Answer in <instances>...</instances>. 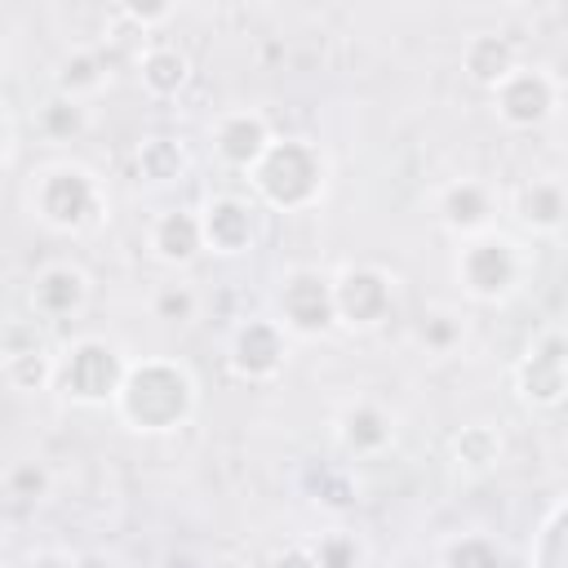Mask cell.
<instances>
[{
    "label": "cell",
    "instance_id": "6da1fadb",
    "mask_svg": "<svg viewBox=\"0 0 568 568\" xmlns=\"http://www.w3.org/2000/svg\"><path fill=\"white\" fill-rule=\"evenodd\" d=\"M120 413L138 426V430H169L191 413V382L182 368L173 364H138L124 373L120 382Z\"/></svg>",
    "mask_w": 568,
    "mask_h": 568
},
{
    "label": "cell",
    "instance_id": "7a4b0ae2",
    "mask_svg": "<svg viewBox=\"0 0 568 568\" xmlns=\"http://www.w3.org/2000/svg\"><path fill=\"white\" fill-rule=\"evenodd\" d=\"M253 182L271 204L302 209L320 195L324 164H320L315 146H306V142H271L262 151V160L253 164Z\"/></svg>",
    "mask_w": 568,
    "mask_h": 568
},
{
    "label": "cell",
    "instance_id": "3957f363",
    "mask_svg": "<svg viewBox=\"0 0 568 568\" xmlns=\"http://www.w3.org/2000/svg\"><path fill=\"white\" fill-rule=\"evenodd\" d=\"M58 377H62V390H67L71 399L102 404L106 395L120 390L124 364H120V355H115L106 342H80V346L67 355V364H62Z\"/></svg>",
    "mask_w": 568,
    "mask_h": 568
},
{
    "label": "cell",
    "instance_id": "277c9868",
    "mask_svg": "<svg viewBox=\"0 0 568 568\" xmlns=\"http://www.w3.org/2000/svg\"><path fill=\"white\" fill-rule=\"evenodd\" d=\"M280 306H284L288 328H297V333H324L337 320L333 284L320 271H293L284 280V288H280Z\"/></svg>",
    "mask_w": 568,
    "mask_h": 568
},
{
    "label": "cell",
    "instance_id": "5b68a950",
    "mask_svg": "<svg viewBox=\"0 0 568 568\" xmlns=\"http://www.w3.org/2000/svg\"><path fill=\"white\" fill-rule=\"evenodd\" d=\"M515 244L501 235H484L462 253V280L475 297H501L515 284Z\"/></svg>",
    "mask_w": 568,
    "mask_h": 568
},
{
    "label": "cell",
    "instance_id": "8992f818",
    "mask_svg": "<svg viewBox=\"0 0 568 568\" xmlns=\"http://www.w3.org/2000/svg\"><path fill=\"white\" fill-rule=\"evenodd\" d=\"M333 311L346 320V324H377L386 320L390 311V284L382 271H368V266H351L337 284H333Z\"/></svg>",
    "mask_w": 568,
    "mask_h": 568
},
{
    "label": "cell",
    "instance_id": "52a82bcc",
    "mask_svg": "<svg viewBox=\"0 0 568 568\" xmlns=\"http://www.w3.org/2000/svg\"><path fill=\"white\" fill-rule=\"evenodd\" d=\"M497 111L506 124L515 129H532L541 124L550 111H555V84L541 75V71H510L501 84H497Z\"/></svg>",
    "mask_w": 568,
    "mask_h": 568
},
{
    "label": "cell",
    "instance_id": "ba28073f",
    "mask_svg": "<svg viewBox=\"0 0 568 568\" xmlns=\"http://www.w3.org/2000/svg\"><path fill=\"white\" fill-rule=\"evenodd\" d=\"M98 209V191L93 182L80 173V169H58L44 178L40 186V213L53 222V226H84Z\"/></svg>",
    "mask_w": 568,
    "mask_h": 568
},
{
    "label": "cell",
    "instance_id": "9c48e42d",
    "mask_svg": "<svg viewBox=\"0 0 568 568\" xmlns=\"http://www.w3.org/2000/svg\"><path fill=\"white\" fill-rule=\"evenodd\" d=\"M564 382H568V373H564V337L546 333L541 346H532L528 359L519 364V386H524V395L532 404H550L555 408L564 399Z\"/></svg>",
    "mask_w": 568,
    "mask_h": 568
},
{
    "label": "cell",
    "instance_id": "30bf717a",
    "mask_svg": "<svg viewBox=\"0 0 568 568\" xmlns=\"http://www.w3.org/2000/svg\"><path fill=\"white\" fill-rule=\"evenodd\" d=\"M280 359H284V342H280V328L266 320H248L231 342V364L244 377H271Z\"/></svg>",
    "mask_w": 568,
    "mask_h": 568
},
{
    "label": "cell",
    "instance_id": "8fae6325",
    "mask_svg": "<svg viewBox=\"0 0 568 568\" xmlns=\"http://www.w3.org/2000/svg\"><path fill=\"white\" fill-rule=\"evenodd\" d=\"M200 231H204V240H209L213 248L240 253V248H248V240H253V213H248L244 200L222 195V200H213V204L204 209Z\"/></svg>",
    "mask_w": 568,
    "mask_h": 568
},
{
    "label": "cell",
    "instance_id": "7c38bea8",
    "mask_svg": "<svg viewBox=\"0 0 568 568\" xmlns=\"http://www.w3.org/2000/svg\"><path fill=\"white\" fill-rule=\"evenodd\" d=\"M266 146H271V138H266L262 115L240 111V115H226V120L217 124V151H222V160L235 164V169H253Z\"/></svg>",
    "mask_w": 568,
    "mask_h": 568
},
{
    "label": "cell",
    "instance_id": "4fadbf2b",
    "mask_svg": "<svg viewBox=\"0 0 568 568\" xmlns=\"http://www.w3.org/2000/svg\"><path fill=\"white\" fill-rule=\"evenodd\" d=\"M466 71H470V80L497 89V84L515 71V49H510V40H501V36H475V40L466 44Z\"/></svg>",
    "mask_w": 568,
    "mask_h": 568
},
{
    "label": "cell",
    "instance_id": "5bb4252c",
    "mask_svg": "<svg viewBox=\"0 0 568 568\" xmlns=\"http://www.w3.org/2000/svg\"><path fill=\"white\" fill-rule=\"evenodd\" d=\"M80 302H84V280H80V271H71V266H49V271L36 280V311H44V315H71Z\"/></svg>",
    "mask_w": 568,
    "mask_h": 568
},
{
    "label": "cell",
    "instance_id": "9a60e30c",
    "mask_svg": "<svg viewBox=\"0 0 568 568\" xmlns=\"http://www.w3.org/2000/svg\"><path fill=\"white\" fill-rule=\"evenodd\" d=\"M155 248H160V257H169V262H191V257L204 248L200 217H191V213H164V217L155 222Z\"/></svg>",
    "mask_w": 568,
    "mask_h": 568
},
{
    "label": "cell",
    "instance_id": "2e32d148",
    "mask_svg": "<svg viewBox=\"0 0 568 568\" xmlns=\"http://www.w3.org/2000/svg\"><path fill=\"white\" fill-rule=\"evenodd\" d=\"M493 204H488V191L479 182H457L444 191V222L457 226V231H479L488 222Z\"/></svg>",
    "mask_w": 568,
    "mask_h": 568
},
{
    "label": "cell",
    "instance_id": "e0dca14e",
    "mask_svg": "<svg viewBox=\"0 0 568 568\" xmlns=\"http://www.w3.org/2000/svg\"><path fill=\"white\" fill-rule=\"evenodd\" d=\"M342 439H346V448H355V453H377V448L390 439V422H386L382 408L355 404V408L346 413V422H342Z\"/></svg>",
    "mask_w": 568,
    "mask_h": 568
},
{
    "label": "cell",
    "instance_id": "ac0fdd59",
    "mask_svg": "<svg viewBox=\"0 0 568 568\" xmlns=\"http://www.w3.org/2000/svg\"><path fill=\"white\" fill-rule=\"evenodd\" d=\"M519 217L528 226H537V231H559V222H564V191H559V182H532V186H524Z\"/></svg>",
    "mask_w": 568,
    "mask_h": 568
},
{
    "label": "cell",
    "instance_id": "d6986e66",
    "mask_svg": "<svg viewBox=\"0 0 568 568\" xmlns=\"http://www.w3.org/2000/svg\"><path fill=\"white\" fill-rule=\"evenodd\" d=\"M186 58L178 53V49H151L146 58H142V84L151 89V93H160V98H169V93H178L182 84H186Z\"/></svg>",
    "mask_w": 568,
    "mask_h": 568
},
{
    "label": "cell",
    "instance_id": "ffe728a7",
    "mask_svg": "<svg viewBox=\"0 0 568 568\" xmlns=\"http://www.w3.org/2000/svg\"><path fill=\"white\" fill-rule=\"evenodd\" d=\"M457 462H466L470 470H484V466H493L497 462V453H501V439L488 430V426H466L462 435H457Z\"/></svg>",
    "mask_w": 568,
    "mask_h": 568
},
{
    "label": "cell",
    "instance_id": "44dd1931",
    "mask_svg": "<svg viewBox=\"0 0 568 568\" xmlns=\"http://www.w3.org/2000/svg\"><path fill=\"white\" fill-rule=\"evenodd\" d=\"M58 84H62V98L75 102L84 89H98V84H102V62H98L93 53H75V58H67Z\"/></svg>",
    "mask_w": 568,
    "mask_h": 568
},
{
    "label": "cell",
    "instance_id": "7402d4cb",
    "mask_svg": "<svg viewBox=\"0 0 568 568\" xmlns=\"http://www.w3.org/2000/svg\"><path fill=\"white\" fill-rule=\"evenodd\" d=\"M444 564L448 568H501V555L488 537H462V541L448 546Z\"/></svg>",
    "mask_w": 568,
    "mask_h": 568
},
{
    "label": "cell",
    "instance_id": "603a6c76",
    "mask_svg": "<svg viewBox=\"0 0 568 568\" xmlns=\"http://www.w3.org/2000/svg\"><path fill=\"white\" fill-rule=\"evenodd\" d=\"M142 173L146 178H155V182H164V178H178L182 173V151H178V142H169V138H155V142H146L142 146Z\"/></svg>",
    "mask_w": 568,
    "mask_h": 568
},
{
    "label": "cell",
    "instance_id": "cb8c5ba5",
    "mask_svg": "<svg viewBox=\"0 0 568 568\" xmlns=\"http://www.w3.org/2000/svg\"><path fill=\"white\" fill-rule=\"evenodd\" d=\"M9 377H13V386H22V390H40V386L53 377V368H49V359H44L40 346H27V351H13Z\"/></svg>",
    "mask_w": 568,
    "mask_h": 568
},
{
    "label": "cell",
    "instance_id": "d4e9b609",
    "mask_svg": "<svg viewBox=\"0 0 568 568\" xmlns=\"http://www.w3.org/2000/svg\"><path fill=\"white\" fill-rule=\"evenodd\" d=\"M311 559H315V568H355L359 564V546L346 532H328V537H320Z\"/></svg>",
    "mask_w": 568,
    "mask_h": 568
},
{
    "label": "cell",
    "instance_id": "484cf974",
    "mask_svg": "<svg viewBox=\"0 0 568 568\" xmlns=\"http://www.w3.org/2000/svg\"><path fill=\"white\" fill-rule=\"evenodd\" d=\"M40 124H44L49 138H75V133L84 129V115H80V106H75L71 98H53V102L44 106Z\"/></svg>",
    "mask_w": 568,
    "mask_h": 568
},
{
    "label": "cell",
    "instance_id": "4316f807",
    "mask_svg": "<svg viewBox=\"0 0 568 568\" xmlns=\"http://www.w3.org/2000/svg\"><path fill=\"white\" fill-rule=\"evenodd\" d=\"M155 315H160V320H169V324L191 320V315H195V297H191V288H182V284L160 288V293H155Z\"/></svg>",
    "mask_w": 568,
    "mask_h": 568
},
{
    "label": "cell",
    "instance_id": "83f0119b",
    "mask_svg": "<svg viewBox=\"0 0 568 568\" xmlns=\"http://www.w3.org/2000/svg\"><path fill=\"white\" fill-rule=\"evenodd\" d=\"M541 568H564V506L550 510V524L541 532Z\"/></svg>",
    "mask_w": 568,
    "mask_h": 568
},
{
    "label": "cell",
    "instance_id": "f1b7e54d",
    "mask_svg": "<svg viewBox=\"0 0 568 568\" xmlns=\"http://www.w3.org/2000/svg\"><path fill=\"white\" fill-rule=\"evenodd\" d=\"M44 470L36 466V462H27V466H18L13 475H9V488H13V497H40L44 493Z\"/></svg>",
    "mask_w": 568,
    "mask_h": 568
},
{
    "label": "cell",
    "instance_id": "f546056e",
    "mask_svg": "<svg viewBox=\"0 0 568 568\" xmlns=\"http://www.w3.org/2000/svg\"><path fill=\"white\" fill-rule=\"evenodd\" d=\"M426 337H430L435 346H448V342H453V324H448V315H430V324H426Z\"/></svg>",
    "mask_w": 568,
    "mask_h": 568
},
{
    "label": "cell",
    "instance_id": "4dcf8cb0",
    "mask_svg": "<svg viewBox=\"0 0 568 568\" xmlns=\"http://www.w3.org/2000/svg\"><path fill=\"white\" fill-rule=\"evenodd\" d=\"M124 13H129V18H138V22H155V18H164V13H169V4H146V9H142V4H124Z\"/></svg>",
    "mask_w": 568,
    "mask_h": 568
},
{
    "label": "cell",
    "instance_id": "1f68e13d",
    "mask_svg": "<svg viewBox=\"0 0 568 568\" xmlns=\"http://www.w3.org/2000/svg\"><path fill=\"white\" fill-rule=\"evenodd\" d=\"M275 568H315V559H311V550H284L275 559Z\"/></svg>",
    "mask_w": 568,
    "mask_h": 568
},
{
    "label": "cell",
    "instance_id": "d6a6232c",
    "mask_svg": "<svg viewBox=\"0 0 568 568\" xmlns=\"http://www.w3.org/2000/svg\"><path fill=\"white\" fill-rule=\"evenodd\" d=\"M36 568H75V564H71V559H62V555H44Z\"/></svg>",
    "mask_w": 568,
    "mask_h": 568
},
{
    "label": "cell",
    "instance_id": "836d02e7",
    "mask_svg": "<svg viewBox=\"0 0 568 568\" xmlns=\"http://www.w3.org/2000/svg\"><path fill=\"white\" fill-rule=\"evenodd\" d=\"M75 568H115V564H111V559H102V555H84Z\"/></svg>",
    "mask_w": 568,
    "mask_h": 568
},
{
    "label": "cell",
    "instance_id": "e575fe53",
    "mask_svg": "<svg viewBox=\"0 0 568 568\" xmlns=\"http://www.w3.org/2000/svg\"><path fill=\"white\" fill-rule=\"evenodd\" d=\"M0 146H4V120H0Z\"/></svg>",
    "mask_w": 568,
    "mask_h": 568
}]
</instances>
